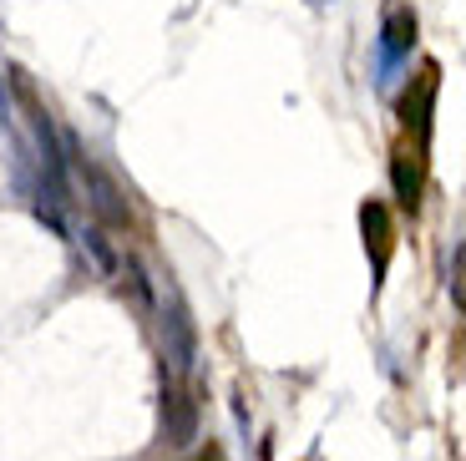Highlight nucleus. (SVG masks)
I'll return each instance as SVG.
<instances>
[{
  "mask_svg": "<svg viewBox=\"0 0 466 461\" xmlns=\"http://www.w3.org/2000/svg\"><path fill=\"white\" fill-rule=\"evenodd\" d=\"M436 87H441V67H436V61H426V67H420V77H416V92L400 97V117H406V128H416L420 142H426V132H431Z\"/></svg>",
  "mask_w": 466,
  "mask_h": 461,
  "instance_id": "obj_4",
  "label": "nucleus"
},
{
  "mask_svg": "<svg viewBox=\"0 0 466 461\" xmlns=\"http://www.w3.org/2000/svg\"><path fill=\"white\" fill-rule=\"evenodd\" d=\"M193 436H198V401L173 385L163 395V441L167 446H187Z\"/></svg>",
  "mask_w": 466,
  "mask_h": 461,
  "instance_id": "obj_5",
  "label": "nucleus"
},
{
  "mask_svg": "<svg viewBox=\"0 0 466 461\" xmlns=\"http://www.w3.org/2000/svg\"><path fill=\"white\" fill-rule=\"evenodd\" d=\"M193 461H223V451H218V446H203V451H198V456H193Z\"/></svg>",
  "mask_w": 466,
  "mask_h": 461,
  "instance_id": "obj_11",
  "label": "nucleus"
},
{
  "mask_svg": "<svg viewBox=\"0 0 466 461\" xmlns=\"http://www.w3.org/2000/svg\"><path fill=\"white\" fill-rule=\"evenodd\" d=\"M163 340H167V360L173 370H187L193 365V350H198V334H193V320H187L183 304H163Z\"/></svg>",
  "mask_w": 466,
  "mask_h": 461,
  "instance_id": "obj_6",
  "label": "nucleus"
},
{
  "mask_svg": "<svg viewBox=\"0 0 466 461\" xmlns=\"http://www.w3.org/2000/svg\"><path fill=\"white\" fill-rule=\"evenodd\" d=\"M446 289H451V304H461V243H451V269H446Z\"/></svg>",
  "mask_w": 466,
  "mask_h": 461,
  "instance_id": "obj_9",
  "label": "nucleus"
},
{
  "mask_svg": "<svg viewBox=\"0 0 466 461\" xmlns=\"http://www.w3.org/2000/svg\"><path fill=\"white\" fill-rule=\"evenodd\" d=\"M360 233H365V254H370V284H380L385 269H390V249H396V229H390V213H385L380 198H365L360 203Z\"/></svg>",
  "mask_w": 466,
  "mask_h": 461,
  "instance_id": "obj_3",
  "label": "nucleus"
},
{
  "mask_svg": "<svg viewBox=\"0 0 466 461\" xmlns=\"http://www.w3.org/2000/svg\"><path fill=\"white\" fill-rule=\"evenodd\" d=\"M410 46H416V15H410L406 5L385 11L380 41H375V87H390V77H396L400 61L410 56Z\"/></svg>",
  "mask_w": 466,
  "mask_h": 461,
  "instance_id": "obj_2",
  "label": "nucleus"
},
{
  "mask_svg": "<svg viewBox=\"0 0 466 461\" xmlns=\"http://www.w3.org/2000/svg\"><path fill=\"white\" fill-rule=\"evenodd\" d=\"M66 152L76 158V178H82V188H86V208H92L102 223H112V229H127V223H132V208H127V198H122V188H116L112 178H106L102 168L86 158L76 138H66Z\"/></svg>",
  "mask_w": 466,
  "mask_h": 461,
  "instance_id": "obj_1",
  "label": "nucleus"
},
{
  "mask_svg": "<svg viewBox=\"0 0 466 461\" xmlns=\"http://www.w3.org/2000/svg\"><path fill=\"white\" fill-rule=\"evenodd\" d=\"M11 128V97H5V77H0V132Z\"/></svg>",
  "mask_w": 466,
  "mask_h": 461,
  "instance_id": "obj_10",
  "label": "nucleus"
},
{
  "mask_svg": "<svg viewBox=\"0 0 466 461\" xmlns=\"http://www.w3.org/2000/svg\"><path fill=\"white\" fill-rule=\"evenodd\" d=\"M315 5H325V0H315Z\"/></svg>",
  "mask_w": 466,
  "mask_h": 461,
  "instance_id": "obj_12",
  "label": "nucleus"
},
{
  "mask_svg": "<svg viewBox=\"0 0 466 461\" xmlns=\"http://www.w3.org/2000/svg\"><path fill=\"white\" fill-rule=\"evenodd\" d=\"M82 249L92 254V264L102 269V274H116V254H112V243H106L102 229H82Z\"/></svg>",
  "mask_w": 466,
  "mask_h": 461,
  "instance_id": "obj_8",
  "label": "nucleus"
},
{
  "mask_svg": "<svg viewBox=\"0 0 466 461\" xmlns=\"http://www.w3.org/2000/svg\"><path fill=\"white\" fill-rule=\"evenodd\" d=\"M390 183H396V198L406 208H416L420 198V162L410 148H396V158H390Z\"/></svg>",
  "mask_w": 466,
  "mask_h": 461,
  "instance_id": "obj_7",
  "label": "nucleus"
}]
</instances>
